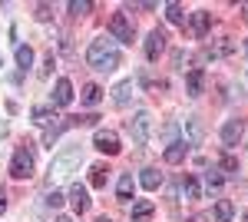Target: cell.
<instances>
[{"mask_svg": "<svg viewBox=\"0 0 248 222\" xmlns=\"http://www.w3.org/2000/svg\"><path fill=\"white\" fill-rule=\"evenodd\" d=\"M86 63H90L93 70H99V73H113L116 67H119V50H116V43L106 40V37H96L93 43H90V50H86Z\"/></svg>", "mask_w": 248, "mask_h": 222, "instance_id": "6da1fadb", "label": "cell"}, {"mask_svg": "<svg viewBox=\"0 0 248 222\" xmlns=\"http://www.w3.org/2000/svg\"><path fill=\"white\" fill-rule=\"evenodd\" d=\"M79 163H83V146H66L63 153H57L53 156V163H50V183H63V179H70L73 172L79 169Z\"/></svg>", "mask_w": 248, "mask_h": 222, "instance_id": "7a4b0ae2", "label": "cell"}, {"mask_svg": "<svg viewBox=\"0 0 248 222\" xmlns=\"http://www.w3.org/2000/svg\"><path fill=\"white\" fill-rule=\"evenodd\" d=\"M149 133H153V116L149 113H136L129 120V136H133L136 146H146L149 143Z\"/></svg>", "mask_w": 248, "mask_h": 222, "instance_id": "3957f363", "label": "cell"}, {"mask_svg": "<svg viewBox=\"0 0 248 222\" xmlns=\"http://www.w3.org/2000/svg\"><path fill=\"white\" fill-rule=\"evenodd\" d=\"M33 172V153L27 146H20L17 153H14V159H10V176L14 179H27Z\"/></svg>", "mask_w": 248, "mask_h": 222, "instance_id": "277c9868", "label": "cell"}, {"mask_svg": "<svg viewBox=\"0 0 248 222\" xmlns=\"http://www.w3.org/2000/svg\"><path fill=\"white\" fill-rule=\"evenodd\" d=\"M109 34H113L116 40H123V43H133L136 27H133V20L126 17V14H113V17H109Z\"/></svg>", "mask_w": 248, "mask_h": 222, "instance_id": "5b68a950", "label": "cell"}, {"mask_svg": "<svg viewBox=\"0 0 248 222\" xmlns=\"http://www.w3.org/2000/svg\"><path fill=\"white\" fill-rule=\"evenodd\" d=\"M93 146L99 149V153H106V156H116L119 153V136H116L113 130H96V136H93Z\"/></svg>", "mask_w": 248, "mask_h": 222, "instance_id": "8992f818", "label": "cell"}, {"mask_svg": "<svg viewBox=\"0 0 248 222\" xmlns=\"http://www.w3.org/2000/svg\"><path fill=\"white\" fill-rule=\"evenodd\" d=\"M166 34H162V30H153V34H149V37H146V60H149V63H155V60H159V56L166 53Z\"/></svg>", "mask_w": 248, "mask_h": 222, "instance_id": "52a82bcc", "label": "cell"}, {"mask_svg": "<svg viewBox=\"0 0 248 222\" xmlns=\"http://www.w3.org/2000/svg\"><path fill=\"white\" fill-rule=\"evenodd\" d=\"M202 136H205L202 120H199V116H189V120H186V139H182V143H186V146H199Z\"/></svg>", "mask_w": 248, "mask_h": 222, "instance_id": "ba28073f", "label": "cell"}, {"mask_svg": "<svg viewBox=\"0 0 248 222\" xmlns=\"http://www.w3.org/2000/svg\"><path fill=\"white\" fill-rule=\"evenodd\" d=\"M66 199H70V205H73V209H77V216H83V212H86V209H90V192H86V186H70V196H66Z\"/></svg>", "mask_w": 248, "mask_h": 222, "instance_id": "9c48e42d", "label": "cell"}, {"mask_svg": "<svg viewBox=\"0 0 248 222\" xmlns=\"http://www.w3.org/2000/svg\"><path fill=\"white\" fill-rule=\"evenodd\" d=\"M70 103H73V86L66 76H60L57 86H53V106H70Z\"/></svg>", "mask_w": 248, "mask_h": 222, "instance_id": "30bf717a", "label": "cell"}, {"mask_svg": "<svg viewBox=\"0 0 248 222\" xmlns=\"http://www.w3.org/2000/svg\"><path fill=\"white\" fill-rule=\"evenodd\" d=\"M209 30H212V14L209 10H195L192 14V34L195 37H205Z\"/></svg>", "mask_w": 248, "mask_h": 222, "instance_id": "8fae6325", "label": "cell"}, {"mask_svg": "<svg viewBox=\"0 0 248 222\" xmlns=\"http://www.w3.org/2000/svg\"><path fill=\"white\" fill-rule=\"evenodd\" d=\"M186 86H189V96H199V93H202V86H205V73H202V67H192V70H189Z\"/></svg>", "mask_w": 248, "mask_h": 222, "instance_id": "7c38bea8", "label": "cell"}, {"mask_svg": "<svg viewBox=\"0 0 248 222\" xmlns=\"http://www.w3.org/2000/svg\"><path fill=\"white\" fill-rule=\"evenodd\" d=\"M186 153H189V146H186L182 139H175V143H169V146H166V163L179 166V163L186 159Z\"/></svg>", "mask_w": 248, "mask_h": 222, "instance_id": "4fadbf2b", "label": "cell"}, {"mask_svg": "<svg viewBox=\"0 0 248 222\" xmlns=\"http://www.w3.org/2000/svg\"><path fill=\"white\" fill-rule=\"evenodd\" d=\"M238 139H242V123H238V120H229V123L222 126V143H225V146H235Z\"/></svg>", "mask_w": 248, "mask_h": 222, "instance_id": "5bb4252c", "label": "cell"}, {"mask_svg": "<svg viewBox=\"0 0 248 222\" xmlns=\"http://www.w3.org/2000/svg\"><path fill=\"white\" fill-rule=\"evenodd\" d=\"M129 100H133V80H123V83H116L113 103H116V106H126Z\"/></svg>", "mask_w": 248, "mask_h": 222, "instance_id": "9a60e30c", "label": "cell"}, {"mask_svg": "<svg viewBox=\"0 0 248 222\" xmlns=\"http://www.w3.org/2000/svg\"><path fill=\"white\" fill-rule=\"evenodd\" d=\"M66 126H70V123H63V120H53V123L43 130V146H53V143L60 139V133L66 130Z\"/></svg>", "mask_w": 248, "mask_h": 222, "instance_id": "2e32d148", "label": "cell"}, {"mask_svg": "<svg viewBox=\"0 0 248 222\" xmlns=\"http://www.w3.org/2000/svg\"><path fill=\"white\" fill-rule=\"evenodd\" d=\"M133 192H136L133 176H129V172H126V176H119V186H116V196H119L123 203H129V199H133Z\"/></svg>", "mask_w": 248, "mask_h": 222, "instance_id": "e0dca14e", "label": "cell"}, {"mask_svg": "<svg viewBox=\"0 0 248 222\" xmlns=\"http://www.w3.org/2000/svg\"><path fill=\"white\" fill-rule=\"evenodd\" d=\"M139 183H142V189H149V192H153V189L162 186V172H159V169H142Z\"/></svg>", "mask_w": 248, "mask_h": 222, "instance_id": "ac0fdd59", "label": "cell"}, {"mask_svg": "<svg viewBox=\"0 0 248 222\" xmlns=\"http://www.w3.org/2000/svg\"><path fill=\"white\" fill-rule=\"evenodd\" d=\"M106 179H109V169L103 166V163H96V166L90 169V186H96V189H103V186H106Z\"/></svg>", "mask_w": 248, "mask_h": 222, "instance_id": "d6986e66", "label": "cell"}, {"mask_svg": "<svg viewBox=\"0 0 248 222\" xmlns=\"http://www.w3.org/2000/svg\"><path fill=\"white\" fill-rule=\"evenodd\" d=\"M153 212H155V209H153V203H149V199H139V203L133 205V222H146Z\"/></svg>", "mask_w": 248, "mask_h": 222, "instance_id": "ffe728a7", "label": "cell"}, {"mask_svg": "<svg viewBox=\"0 0 248 222\" xmlns=\"http://www.w3.org/2000/svg\"><path fill=\"white\" fill-rule=\"evenodd\" d=\"M232 216H235V205L229 199H218L215 203V222H232Z\"/></svg>", "mask_w": 248, "mask_h": 222, "instance_id": "44dd1931", "label": "cell"}, {"mask_svg": "<svg viewBox=\"0 0 248 222\" xmlns=\"http://www.w3.org/2000/svg\"><path fill=\"white\" fill-rule=\"evenodd\" d=\"M79 100H83L86 106H96V103L103 100V90H99L96 83H86V86H83V96H79Z\"/></svg>", "mask_w": 248, "mask_h": 222, "instance_id": "7402d4cb", "label": "cell"}, {"mask_svg": "<svg viewBox=\"0 0 248 222\" xmlns=\"http://www.w3.org/2000/svg\"><path fill=\"white\" fill-rule=\"evenodd\" d=\"M166 17H169V23L182 27V23H186V10H182V3H166Z\"/></svg>", "mask_w": 248, "mask_h": 222, "instance_id": "603a6c76", "label": "cell"}, {"mask_svg": "<svg viewBox=\"0 0 248 222\" xmlns=\"http://www.w3.org/2000/svg\"><path fill=\"white\" fill-rule=\"evenodd\" d=\"M182 189H186V199H199V196H202V186H199V179H195V176H186Z\"/></svg>", "mask_w": 248, "mask_h": 222, "instance_id": "cb8c5ba5", "label": "cell"}, {"mask_svg": "<svg viewBox=\"0 0 248 222\" xmlns=\"http://www.w3.org/2000/svg\"><path fill=\"white\" fill-rule=\"evenodd\" d=\"M17 63H20V70H27V67L33 63V50H30L27 43H20V47H17Z\"/></svg>", "mask_w": 248, "mask_h": 222, "instance_id": "d4e9b609", "label": "cell"}, {"mask_svg": "<svg viewBox=\"0 0 248 222\" xmlns=\"http://www.w3.org/2000/svg\"><path fill=\"white\" fill-rule=\"evenodd\" d=\"M53 120H57V116L46 110V106H37V110H33V123H37V126H50Z\"/></svg>", "mask_w": 248, "mask_h": 222, "instance_id": "484cf974", "label": "cell"}, {"mask_svg": "<svg viewBox=\"0 0 248 222\" xmlns=\"http://www.w3.org/2000/svg\"><path fill=\"white\" fill-rule=\"evenodd\" d=\"M222 183H225V176H222V172H215V169H212V172H205V189H222Z\"/></svg>", "mask_w": 248, "mask_h": 222, "instance_id": "4316f807", "label": "cell"}, {"mask_svg": "<svg viewBox=\"0 0 248 222\" xmlns=\"http://www.w3.org/2000/svg\"><path fill=\"white\" fill-rule=\"evenodd\" d=\"M90 10H93V3H90V0H70V14H90Z\"/></svg>", "mask_w": 248, "mask_h": 222, "instance_id": "83f0119b", "label": "cell"}, {"mask_svg": "<svg viewBox=\"0 0 248 222\" xmlns=\"http://www.w3.org/2000/svg\"><path fill=\"white\" fill-rule=\"evenodd\" d=\"M63 203H66V196H63V192H57V189H53V192L46 196V205H50V209H60Z\"/></svg>", "mask_w": 248, "mask_h": 222, "instance_id": "f1b7e54d", "label": "cell"}, {"mask_svg": "<svg viewBox=\"0 0 248 222\" xmlns=\"http://www.w3.org/2000/svg\"><path fill=\"white\" fill-rule=\"evenodd\" d=\"M175 136H179V123H166V126H162V139L175 143Z\"/></svg>", "mask_w": 248, "mask_h": 222, "instance_id": "f546056e", "label": "cell"}, {"mask_svg": "<svg viewBox=\"0 0 248 222\" xmlns=\"http://www.w3.org/2000/svg\"><path fill=\"white\" fill-rule=\"evenodd\" d=\"M53 17V7L50 3H37V20H50Z\"/></svg>", "mask_w": 248, "mask_h": 222, "instance_id": "4dcf8cb0", "label": "cell"}, {"mask_svg": "<svg viewBox=\"0 0 248 222\" xmlns=\"http://www.w3.org/2000/svg\"><path fill=\"white\" fill-rule=\"evenodd\" d=\"M222 166L229 169V172H235V169H238V163H235V156H222Z\"/></svg>", "mask_w": 248, "mask_h": 222, "instance_id": "1f68e13d", "label": "cell"}, {"mask_svg": "<svg viewBox=\"0 0 248 222\" xmlns=\"http://www.w3.org/2000/svg\"><path fill=\"white\" fill-rule=\"evenodd\" d=\"M50 67H53V53L46 56V63H43V67H40V76H50Z\"/></svg>", "mask_w": 248, "mask_h": 222, "instance_id": "d6a6232c", "label": "cell"}, {"mask_svg": "<svg viewBox=\"0 0 248 222\" xmlns=\"http://www.w3.org/2000/svg\"><path fill=\"white\" fill-rule=\"evenodd\" d=\"M3 209H7V192L0 189V212H3Z\"/></svg>", "mask_w": 248, "mask_h": 222, "instance_id": "836d02e7", "label": "cell"}, {"mask_svg": "<svg viewBox=\"0 0 248 222\" xmlns=\"http://www.w3.org/2000/svg\"><path fill=\"white\" fill-rule=\"evenodd\" d=\"M53 222H73V219H70V216H57Z\"/></svg>", "mask_w": 248, "mask_h": 222, "instance_id": "e575fe53", "label": "cell"}, {"mask_svg": "<svg viewBox=\"0 0 248 222\" xmlns=\"http://www.w3.org/2000/svg\"><path fill=\"white\" fill-rule=\"evenodd\" d=\"M192 222H205V219H202V216H195V219H192Z\"/></svg>", "mask_w": 248, "mask_h": 222, "instance_id": "d590c367", "label": "cell"}, {"mask_svg": "<svg viewBox=\"0 0 248 222\" xmlns=\"http://www.w3.org/2000/svg\"><path fill=\"white\" fill-rule=\"evenodd\" d=\"M242 219H245V222H248V212H242Z\"/></svg>", "mask_w": 248, "mask_h": 222, "instance_id": "8d00e7d4", "label": "cell"}, {"mask_svg": "<svg viewBox=\"0 0 248 222\" xmlns=\"http://www.w3.org/2000/svg\"><path fill=\"white\" fill-rule=\"evenodd\" d=\"M99 222H113V219H106V216H103V219H99Z\"/></svg>", "mask_w": 248, "mask_h": 222, "instance_id": "74e56055", "label": "cell"}, {"mask_svg": "<svg viewBox=\"0 0 248 222\" xmlns=\"http://www.w3.org/2000/svg\"><path fill=\"white\" fill-rule=\"evenodd\" d=\"M245 53H248V40H245Z\"/></svg>", "mask_w": 248, "mask_h": 222, "instance_id": "f35d334b", "label": "cell"}]
</instances>
